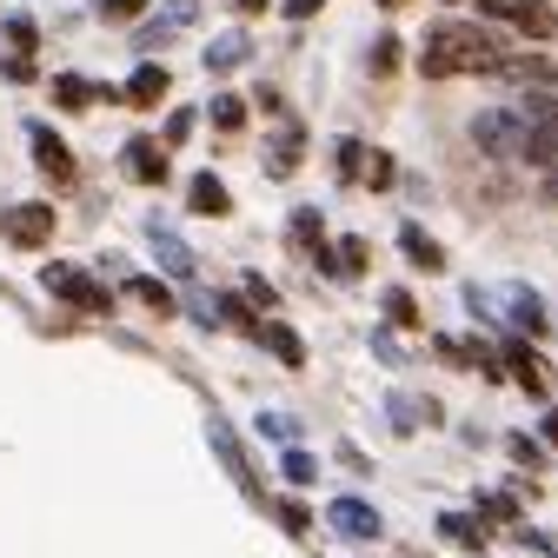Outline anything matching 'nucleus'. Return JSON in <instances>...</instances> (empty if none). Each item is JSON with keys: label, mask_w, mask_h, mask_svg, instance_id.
I'll list each match as a JSON object with an SVG mask.
<instances>
[{"label": "nucleus", "mask_w": 558, "mask_h": 558, "mask_svg": "<svg viewBox=\"0 0 558 558\" xmlns=\"http://www.w3.org/2000/svg\"><path fill=\"white\" fill-rule=\"evenodd\" d=\"M506 366H512V379H519V386H525L532 399H545V392H551V366H545V360L532 353L525 339H506Z\"/></svg>", "instance_id": "obj_9"}, {"label": "nucleus", "mask_w": 558, "mask_h": 558, "mask_svg": "<svg viewBox=\"0 0 558 558\" xmlns=\"http://www.w3.org/2000/svg\"><path fill=\"white\" fill-rule=\"evenodd\" d=\"M120 173L133 180V186H160L167 180V147L154 133H133L126 147H120Z\"/></svg>", "instance_id": "obj_5"}, {"label": "nucleus", "mask_w": 558, "mask_h": 558, "mask_svg": "<svg viewBox=\"0 0 558 558\" xmlns=\"http://www.w3.org/2000/svg\"><path fill=\"white\" fill-rule=\"evenodd\" d=\"M147 240H154V253H160V266H167L173 279H193V253H186V240H180L173 227H160V220H147Z\"/></svg>", "instance_id": "obj_12"}, {"label": "nucleus", "mask_w": 558, "mask_h": 558, "mask_svg": "<svg viewBox=\"0 0 558 558\" xmlns=\"http://www.w3.org/2000/svg\"><path fill=\"white\" fill-rule=\"evenodd\" d=\"M8 40H14V53H27L34 47V21H8Z\"/></svg>", "instance_id": "obj_39"}, {"label": "nucleus", "mask_w": 558, "mask_h": 558, "mask_svg": "<svg viewBox=\"0 0 558 558\" xmlns=\"http://www.w3.org/2000/svg\"><path fill=\"white\" fill-rule=\"evenodd\" d=\"M512 459H519V465H532V472H538V459H545V452H538V446H532V439H512Z\"/></svg>", "instance_id": "obj_41"}, {"label": "nucleus", "mask_w": 558, "mask_h": 558, "mask_svg": "<svg viewBox=\"0 0 558 558\" xmlns=\"http://www.w3.org/2000/svg\"><path fill=\"white\" fill-rule=\"evenodd\" d=\"M339 167L360 180V167H366V147H360V140H339Z\"/></svg>", "instance_id": "obj_35"}, {"label": "nucleus", "mask_w": 558, "mask_h": 558, "mask_svg": "<svg viewBox=\"0 0 558 558\" xmlns=\"http://www.w3.org/2000/svg\"><path fill=\"white\" fill-rule=\"evenodd\" d=\"M478 519H519V506H512V499H499V493H493V499H478Z\"/></svg>", "instance_id": "obj_37"}, {"label": "nucleus", "mask_w": 558, "mask_h": 558, "mask_svg": "<svg viewBox=\"0 0 558 558\" xmlns=\"http://www.w3.org/2000/svg\"><path fill=\"white\" fill-rule=\"evenodd\" d=\"M193 120H199V113H173V120H167V140H160V147H180V140L193 133Z\"/></svg>", "instance_id": "obj_36"}, {"label": "nucleus", "mask_w": 558, "mask_h": 558, "mask_svg": "<svg viewBox=\"0 0 558 558\" xmlns=\"http://www.w3.org/2000/svg\"><path fill=\"white\" fill-rule=\"evenodd\" d=\"M214 319H227V326H240V332H253V339H259V326H266V319H253L246 300H214Z\"/></svg>", "instance_id": "obj_22"}, {"label": "nucleus", "mask_w": 558, "mask_h": 558, "mask_svg": "<svg viewBox=\"0 0 558 558\" xmlns=\"http://www.w3.org/2000/svg\"><path fill=\"white\" fill-rule=\"evenodd\" d=\"M386 313H392L399 326H418V306H412V293H386Z\"/></svg>", "instance_id": "obj_31"}, {"label": "nucleus", "mask_w": 558, "mask_h": 558, "mask_svg": "<svg viewBox=\"0 0 558 558\" xmlns=\"http://www.w3.org/2000/svg\"><path fill=\"white\" fill-rule=\"evenodd\" d=\"M287 478H293V485H313V478H319L313 452H300V446H293V452H287Z\"/></svg>", "instance_id": "obj_28"}, {"label": "nucleus", "mask_w": 558, "mask_h": 558, "mask_svg": "<svg viewBox=\"0 0 558 558\" xmlns=\"http://www.w3.org/2000/svg\"><path fill=\"white\" fill-rule=\"evenodd\" d=\"M160 94H167V66H140V74L126 81V100L133 107H160Z\"/></svg>", "instance_id": "obj_16"}, {"label": "nucleus", "mask_w": 558, "mask_h": 558, "mask_svg": "<svg viewBox=\"0 0 558 558\" xmlns=\"http://www.w3.org/2000/svg\"><path fill=\"white\" fill-rule=\"evenodd\" d=\"M512 319H519V326H532V332H545V306H538L532 293H512Z\"/></svg>", "instance_id": "obj_27"}, {"label": "nucleus", "mask_w": 558, "mask_h": 558, "mask_svg": "<svg viewBox=\"0 0 558 558\" xmlns=\"http://www.w3.org/2000/svg\"><path fill=\"white\" fill-rule=\"evenodd\" d=\"M379 8H405V0H379Z\"/></svg>", "instance_id": "obj_44"}, {"label": "nucleus", "mask_w": 558, "mask_h": 558, "mask_svg": "<svg viewBox=\"0 0 558 558\" xmlns=\"http://www.w3.org/2000/svg\"><path fill=\"white\" fill-rule=\"evenodd\" d=\"M259 433L279 439V446H293V418H287V412H259Z\"/></svg>", "instance_id": "obj_29"}, {"label": "nucleus", "mask_w": 558, "mask_h": 558, "mask_svg": "<svg viewBox=\"0 0 558 558\" xmlns=\"http://www.w3.org/2000/svg\"><path fill=\"white\" fill-rule=\"evenodd\" d=\"M186 199H193V214H227V206H233V193H227V186H220L214 173H199Z\"/></svg>", "instance_id": "obj_17"}, {"label": "nucleus", "mask_w": 558, "mask_h": 558, "mask_svg": "<svg viewBox=\"0 0 558 558\" xmlns=\"http://www.w3.org/2000/svg\"><path fill=\"white\" fill-rule=\"evenodd\" d=\"M214 126H220V133H240V126H246V100L220 94V100H214Z\"/></svg>", "instance_id": "obj_24"}, {"label": "nucleus", "mask_w": 558, "mask_h": 558, "mask_svg": "<svg viewBox=\"0 0 558 558\" xmlns=\"http://www.w3.org/2000/svg\"><path fill=\"white\" fill-rule=\"evenodd\" d=\"M40 279H47V293H53V300H66V306H81V313H113V293H107V287H94L81 266H60V259H53Z\"/></svg>", "instance_id": "obj_2"}, {"label": "nucleus", "mask_w": 558, "mask_h": 558, "mask_svg": "<svg viewBox=\"0 0 558 558\" xmlns=\"http://www.w3.org/2000/svg\"><path fill=\"white\" fill-rule=\"evenodd\" d=\"M246 53H253V40H246V34H220L214 47H206V74H233Z\"/></svg>", "instance_id": "obj_14"}, {"label": "nucleus", "mask_w": 558, "mask_h": 558, "mask_svg": "<svg viewBox=\"0 0 558 558\" xmlns=\"http://www.w3.org/2000/svg\"><path fill=\"white\" fill-rule=\"evenodd\" d=\"M0 227H8L14 246H47V240H53V206H47V199H21V206H8V214H0Z\"/></svg>", "instance_id": "obj_6"}, {"label": "nucleus", "mask_w": 558, "mask_h": 558, "mask_svg": "<svg viewBox=\"0 0 558 558\" xmlns=\"http://www.w3.org/2000/svg\"><path fill=\"white\" fill-rule=\"evenodd\" d=\"M293 240H300L306 253H319V246H326V220H319V206H300V214H293Z\"/></svg>", "instance_id": "obj_21"}, {"label": "nucleus", "mask_w": 558, "mask_h": 558, "mask_svg": "<svg viewBox=\"0 0 558 558\" xmlns=\"http://www.w3.org/2000/svg\"><path fill=\"white\" fill-rule=\"evenodd\" d=\"M332 259H339V279H360V272H366V240H345Z\"/></svg>", "instance_id": "obj_25"}, {"label": "nucleus", "mask_w": 558, "mask_h": 558, "mask_svg": "<svg viewBox=\"0 0 558 558\" xmlns=\"http://www.w3.org/2000/svg\"><path fill=\"white\" fill-rule=\"evenodd\" d=\"M233 8H240V14H253V8H259V0H233Z\"/></svg>", "instance_id": "obj_43"}, {"label": "nucleus", "mask_w": 558, "mask_h": 558, "mask_svg": "<svg viewBox=\"0 0 558 558\" xmlns=\"http://www.w3.org/2000/svg\"><path fill=\"white\" fill-rule=\"evenodd\" d=\"M499 34L485 21H433L418 40V74L426 81H452V74H499Z\"/></svg>", "instance_id": "obj_1"}, {"label": "nucleus", "mask_w": 558, "mask_h": 558, "mask_svg": "<svg viewBox=\"0 0 558 558\" xmlns=\"http://www.w3.org/2000/svg\"><path fill=\"white\" fill-rule=\"evenodd\" d=\"M27 140H34V160H40V173H47L53 186H74V154H66V140H53L47 126H27Z\"/></svg>", "instance_id": "obj_8"}, {"label": "nucleus", "mask_w": 558, "mask_h": 558, "mask_svg": "<svg viewBox=\"0 0 558 558\" xmlns=\"http://www.w3.org/2000/svg\"><path fill=\"white\" fill-rule=\"evenodd\" d=\"M478 14H493V21L519 27L525 40H551V34H558V14L545 8V0H478Z\"/></svg>", "instance_id": "obj_3"}, {"label": "nucleus", "mask_w": 558, "mask_h": 558, "mask_svg": "<svg viewBox=\"0 0 558 558\" xmlns=\"http://www.w3.org/2000/svg\"><path fill=\"white\" fill-rule=\"evenodd\" d=\"M206 439H214V452H220L227 472L240 478V493H246V499H266V493H259V478H253V465H246V452H240V439H233V426H227L220 412H214V426H206Z\"/></svg>", "instance_id": "obj_7"}, {"label": "nucleus", "mask_w": 558, "mask_h": 558, "mask_svg": "<svg viewBox=\"0 0 558 558\" xmlns=\"http://www.w3.org/2000/svg\"><path fill=\"white\" fill-rule=\"evenodd\" d=\"M399 246H405V259H412V266H426V272H439V266H446L439 240H426L418 227H405V233H399Z\"/></svg>", "instance_id": "obj_18"}, {"label": "nucleus", "mask_w": 558, "mask_h": 558, "mask_svg": "<svg viewBox=\"0 0 558 558\" xmlns=\"http://www.w3.org/2000/svg\"><path fill=\"white\" fill-rule=\"evenodd\" d=\"M246 300H253V306H272V287H266L259 272H246Z\"/></svg>", "instance_id": "obj_40"}, {"label": "nucleus", "mask_w": 558, "mask_h": 558, "mask_svg": "<svg viewBox=\"0 0 558 558\" xmlns=\"http://www.w3.org/2000/svg\"><path fill=\"white\" fill-rule=\"evenodd\" d=\"M360 180H373V186H392V154H366Z\"/></svg>", "instance_id": "obj_30"}, {"label": "nucleus", "mask_w": 558, "mask_h": 558, "mask_svg": "<svg viewBox=\"0 0 558 558\" xmlns=\"http://www.w3.org/2000/svg\"><path fill=\"white\" fill-rule=\"evenodd\" d=\"M279 8H287V21H313V14L326 8V0H279Z\"/></svg>", "instance_id": "obj_38"}, {"label": "nucleus", "mask_w": 558, "mask_h": 558, "mask_svg": "<svg viewBox=\"0 0 558 558\" xmlns=\"http://www.w3.org/2000/svg\"><path fill=\"white\" fill-rule=\"evenodd\" d=\"M100 14L107 21H133V14H147V0H100Z\"/></svg>", "instance_id": "obj_32"}, {"label": "nucleus", "mask_w": 558, "mask_h": 558, "mask_svg": "<svg viewBox=\"0 0 558 558\" xmlns=\"http://www.w3.org/2000/svg\"><path fill=\"white\" fill-rule=\"evenodd\" d=\"M392 60H399V40L379 34V47H373V74H392Z\"/></svg>", "instance_id": "obj_33"}, {"label": "nucleus", "mask_w": 558, "mask_h": 558, "mask_svg": "<svg viewBox=\"0 0 558 558\" xmlns=\"http://www.w3.org/2000/svg\"><path fill=\"white\" fill-rule=\"evenodd\" d=\"M279 525H287V532H306V525H313V512H306L300 499H287V506H279Z\"/></svg>", "instance_id": "obj_34"}, {"label": "nucleus", "mask_w": 558, "mask_h": 558, "mask_svg": "<svg viewBox=\"0 0 558 558\" xmlns=\"http://www.w3.org/2000/svg\"><path fill=\"white\" fill-rule=\"evenodd\" d=\"M133 300H147L154 313H173V293L160 287V279H133Z\"/></svg>", "instance_id": "obj_26"}, {"label": "nucleus", "mask_w": 558, "mask_h": 558, "mask_svg": "<svg viewBox=\"0 0 558 558\" xmlns=\"http://www.w3.org/2000/svg\"><path fill=\"white\" fill-rule=\"evenodd\" d=\"M300 140H306V133H300L293 120L279 126V147H272V180H287V173H293V160H300Z\"/></svg>", "instance_id": "obj_20"}, {"label": "nucleus", "mask_w": 558, "mask_h": 558, "mask_svg": "<svg viewBox=\"0 0 558 558\" xmlns=\"http://www.w3.org/2000/svg\"><path fill=\"white\" fill-rule=\"evenodd\" d=\"M259 339L272 345V360H279V366H306V345H300L293 326H279V319H272V326H259Z\"/></svg>", "instance_id": "obj_15"}, {"label": "nucleus", "mask_w": 558, "mask_h": 558, "mask_svg": "<svg viewBox=\"0 0 558 558\" xmlns=\"http://www.w3.org/2000/svg\"><path fill=\"white\" fill-rule=\"evenodd\" d=\"M519 160H532V167H558V113H551V120H538V126H525Z\"/></svg>", "instance_id": "obj_13"}, {"label": "nucleus", "mask_w": 558, "mask_h": 558, "mask_svg": "<svg viewBox=\"0 0 558 558\" xmlns=\"http://www.w3.org/2000/svg\"><path fill=\"white\" fill-rule=\"evenodd\" d=\"M525 126L532 120H519L512 107H485V113H472V140L485 154H519L525 147Z\"/></svg>", "instance_id": "obj_4"}, {"label": "nucleus", "mask_w": 558, "mask_h": 558, "mask_svg": "<svg viewBox=\"0 0 558 558\" xmlns=\"http://www.w3.org/2000/svg\"><path fill=\"white\" fill-rule=\"evenodd\" d=\"M326 525L345 532V538H379V512H373L366 499H332V506H326Z\"/></svg>", "instance_id": "obj_10"}, {"label": "nucleus", "mask_w": 558, "mask_h": 558, "mask_svg": "<svg viewBox=\"0 0 558 558\" xmlns=\"http://www.w3.org/2000/svg\"><path fill=\"white\" fill-rule=\"evenodd\" d=\"M439 532H446L452 545H465V551H478V545H485V525H478L472 512H446V519H439Z\"/></svg>", "instance_id": "obj_19"}, {"label": "nucleus", "mask_w": 558, "mask_h": 558, "mask_svg": "<svg viewBox=\"0 0 558 558\" xmlns=\"http://www.w3.org/2000/svg\"><path fill=\"white\" fill-rule=\"evenodd\" d=\"M545 439H551V446H558V405H551V412H545Z\"/></svg>", "instance_id": "obj_42"}, {"label": "nucleus", "mask_w": 558, "mask_h": 558, "mask_svg": "<svg viewBox=\"0 0 558 558\" xmlns=\"http://www.w3.org/2000/svg\"><path fill=\"white\" fill-rule=\"evenodd\" d=\"M94 94H100V87H87L81 74H60V81H53V100H60V107H87Z\"/></svg>", "instance_id": "obj_23"}, {"label": "nucleus", "mask_w": 558, "mask_h": 558, "mask_svg": "<svg viewBox=\"0 0 558 558\" xmlns=\"http://www.w3.org/2000/svg\"><path fill=\"white\" fill-rule=\"evenodd\" d=\"M499 81H519V87H551L558 81V66L545 53H506L499 60Z\"/></svg>", "instance_id": "obj_11"}]
</instances>
